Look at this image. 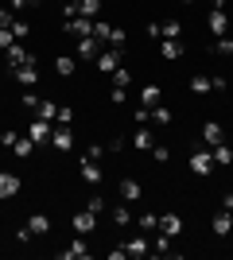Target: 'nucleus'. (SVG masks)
Segmentation results:
<instances>
[{"mask_svg":"<svg viewBox=\"0 0 233 260\" xmlns=\"http://www.w3.org/2000/svg\"><path fill=\"white\" fill-rule=\"evenodd\" d=\"M101 47L105 43H101L97 35H82V39H74V58L78 62H93V58L101 54Z\"/></svg>","mask_w":233,"mask_h":260,"instance_id":"nucleus-1","label":"nucleus"},{"mask_svg":"<svg viewBox=\"0 0 233 260\" xmlns=\"http://www.w3.org/2000/svg\"><path fill=\"white\" fill-rule=\"evenodd\" d=\"M93 35H97L105 47H124V31L113 27V23H105V20H93Z\"/></svg>","mask_w":233,"mask_h":260,"instance_id":"nucleus-2","label":"nucleus"},{"mask_svg":"<svg viewBox=\"0 0 233 260\" xmlns=\"http://www.w3.org/2000/svg\"><path fill=\"white\" fill-rule=\"evenodd\" d=\"M62 31L82 39V35H93V20L89 16H62Z\"/></svg>","mask_w":233,"mask_h":260,"instance_id":"nucleus-3","label":"nucleus"},{"mask_svg":"<svg viewBox=\"0 0 233 260\" xmlns=\"http://www.w3.org/2000/svg\"><path fill=\"white\" fill-rule=\"evenodd\" d=\"M93 62H97L101 74H113V70L124 62V54H121V47H101V54L93 58Z\"/></svg>","mask_w":233,"mask_h":260,"instance_id":"nucleus-4","label":"nucleus"},{"mask_svg":"<svg viewBox=\"0 0 233 260\" xmlns=\"http://www.w3.org/2000/svg\"><path fill=\"white\" fill-rule=\"evenodd\" d=\"M4 58H8V70H16V66H35V54H31V51H23L20 39H16V43L4 51Z\"/></svg>","mask_w":233,"mask_h":260,"instance_id":"nucleus-5","label":"nucleus"},{"mask_svg":"<svg viewBox=\"0 0 233 260\" xmlns=\"http://www.w3.org/2000/svg\"><path fill=\"white\" fill-rule=\"evenodd\" d=\"M218 163H214V155H210V148H194L190 152V171L194 175H210Z\"/></svg>","mask_w":233,"mask_h":260,"instance_id":"nucleus-6","label":"nucleus"},{"mask_svg":"<svg viewBox=\"0 0 233 260\" xmlns=\"http://www.w3.org/2000/svg\"><path fill=\"white\" fill-rule=\"evenodd\" d=\"M78 175H82V183H89V186H97L101 179H105L101 163L97 159H86V155H82V163H78Z\"/></svg>","mask_w":233,"mask_h":260,"instance_id":"nucleus-7","label":"nucleus"},{"mask_svg":"<svg viewBox=\"0 0 233 260\" xmlns=\"http://www.w3.org/2000/svg\"><path fill=\"white\" fill-rule=\"evenodd\" d=\"M210 229H214V237H229L233 233V210H218V214L210 217Z\"/></svg>","mask_w":233,"mask_h":260,"instance_id":"nucleus-8","label":"nucleus"},{"mask_svg":"<svg viewBox=\"0 0 233 260\" xmlns=\"http://www.w3.org/2000/svg\"><path fill=\"white\" fill-rule=\"evenodd\" d=\"M20 175H12V171H0V202H8V198L20 194Z\"/></svg>","mask_w":233,"mask_h":260,"instance_id":"nucleus-9","label":"nucleus"},{"mask_svg":"<svg viewBox=\"0 0 233 260\" xmlns=\"http://www.w3.org/2000/svg\"><path fill=\"white\" fill-rule=\"evenodd\" d=\"M51 148H55V152H70V148H74V132H70V124H58V128L51 132Z\"/></svg>","mask_w":233,"mask_h":260,"instance_id":"nucleus-10","label":"nucleus"},{"mask_svg":"<svg viewBox=\"0 0 233 260\" xmlns=\"http://www.w3.org/2000/svg\"><path fill=\"white\" fill-rule=\"evenodd\" d=\"M51 132L55 128H51V120H43V117H35L31 124H27V136H31L35 144H51Z\"/></svg>","mask_w":233,"mask_h":260,"instance_id":"nucleus-11","label":"nucleus"},{"mask_svg":"<svg viewBox=\"0 0 233 260\" xmlns=\"http://www.w3.org/2000/svg\"><path fill=\"white\" fill-rule=\"evenodd\" d=\"M12 78H16L23 89H35V86H39V70H35V66H16Z\"/></svg>","mask_w":233,"mask_h":260,"instance_id":"nucleus-12","label":"nucleus"},{"mask_svg":"<svg viewBox=\"0 0 233 260\" xmlns=\"http://www.w3.org/2000/svg\"><path fill=\"white\" fill-rule=\"evenodd\" d=\"M70 225H74V233H82V237H86V233H93V225H97V214H93V210H82V214H74V221H70Z\"/></svg>","mask_w":233,"mask_h":260,"instance_id":"nucleus-13","label":"nucleus"},{"mask_svg":"<svg viewBox=\"0 0 233 260\" xmlns=\"http://www.w3.org/2000/svg\"><path fill=\"white\" fill-rule=\"evenodd\" d=\"M159 233H167V237L175 241L179 233H183V217L179 214H159Z\"/></svg>","mask_w":233,"mask_h":260,"instance_id":"nucleus-14","label":"nucleus"},{"mask_svg":"<svg viewBox=\"0 0 233 260\" xmlns=\"http://www.w3.org/2000/svg\"><path fill=\"white\" fill-rule=\"evenodd\" d=\"M124 252H128V256H148V252H152V245H148V233H136V237H128V241H124Z\"/></svg>","mask_w":233,"mask_h":260,"instance_id":"nucleus-15","label":"nucleus"},{"mask_svg":"<svg viewBox=\"0 0 233 260\" xmlns=\"http://www.w3.org/2000/svg\"><path fill=\"white\" fill-rule=\"evenodd\" d=\"M128 144H132L136 152H152V148H155V136L148 132V124H140V128L132 132V140H128Z\"/></svg>","mask_w":233,"mask_h":260,"instance_id":"nucleus-16","label":"nucleus"},{"mask_svg":"<svg viewBox=\"0 0 233 260\" xmlns=\"http://www.w3.org/2000/svg\"><path fill=\"white\" fill-rule=\"evenodd\" d=\"M206 27H210V35H225V31H229V16H225V12H218V8H210Z\"/></svg>","mask_w":233,"mask_h":260,"instance_id":"nucleus-17","label":"nucleus"},{"mask_svg":"<svg viewBox=\"0 0 233 260\" xmlns=\"http://www.w3.org/2000/svg\"><path fill=\"white\" fill-rule=\"evenodd\" d=\"M202 140L210 144V148L214 144H225V128L218 124V120H206V124H202Z\"/></svg>","mask_w":233,"mask_h":260,"instance_id":"nucleus-18","label":"nucleus"},{"mask_svg":"<svg viewBox=\"0 0 233 260\" xmlns=\"http://www.w3.org/2000/svg\"><path fill=\"white\" fill-rule=\"evenodd\" d=\"M159 101H163V89L155 86V82H148V86L140 89V105H144V109H155Z\"/></svg>","mask_w":233,"mask_h":260,"instance_id":"nucleus-19","label":"nucleus"},{"mask_svg":"<svg viewBox=\"0 0 233 260\" xmlns=\"http://www.w3.org/2000/svg\"><path fill=\"white\" fill-rule=\"evenodd\" d=\"M159 54H163L167 62L183 58V39H159Z\"/></svg>","mask_w":233,"mask_h":260,"instance_id":"nucleus-20","label":"nucleus"},{"mask_svg":"<svg viewBox=\"0 0 233 260\" xmlns=\"http://www.w3.org/2000/svg\"><path fill=\"white\" fill-rule=\"evenodd\" d=\"M117 194H121L124 202H136L144 190H140V183H136V179H121V183H117Z\"/></svg>","mask_w":233,"mask_h":260,"instance_id":"nucleus-21","label":"nucleus"},{"mask_svg":"<svg viewBox=\"0 0 233 260\" xmlns=\"http://www.w3.org/2000/svg\"><path fill=\"white\" fill-rule=\"evenodd\" d=\"M152 256H175L171 237H167V233H159V229H155V241H152Z\"/></svg>","mask_w":233,"mask_h":260,"instance_id":"nucleus-22","label":"nucleus"},{"mask_svg":"<svg viewBox=\"0 0 233 260\" xmlns=\"http://www.w3.org/2000/svg\"><path fill=\"white\" fill-rule=\"evenodd\" d=\"M89 249H86V241H82V233H78V241H70V249H62V260H86Z\"/></svg>","mask_w":233,"mask_h":260,"instance_id":"nucleus-23","label":"nucleus"},{"mask_svg":"<svg viewBox=\"0 0 233 260\" xmlns=\"http://www.w3.org/2000/svg\"><path fill=\"white\" fill-rule=\"evenodd\" d=\"M210 155H214V163H218V167H229V163H233V148H229V140H225V144H214Z\"/></svg>","mask_w":233,"mask_h":260,"instance_id":"nucleus-24","label":"nucleus"},{"mask_svg":"<svg viewBox=\"0 0 233 260\" xmlns=\"http://www.w3.org/2000/svg\"><path fill=\"white\" fill-rule=\"evenodd\" d=\"M8 152H12V155H20V159H27V155L35 152V140H31V136H16V144H12Z\"/></svg>","mask_w":233,"mask_h":260,"instance_id":"nucleus-25","label":"nucleus"},{"mask_svg":"<svg viewBox=\"0 0 233 260\" xmlns=\"http://www.w3.org/2000/svg\"><path fill=\"white\" fill-rule=\"evenodd\" d=\"M55 70H58V78H70L78 70V58H74V54H58V58H55Z\"/></svg>","mask_w":233,"mask_h":260,"instance_id":"nucleus-26","label":"nucleus"},{"mask_svg":"<svg viewBox=\"0 0 233 260\" xmlns=\"http://www.w3.org/2000/svg\"><path fill=\"white\" fill-rule=\"evenodd\" d=\"M27 229H31V237H43L47 229H51V217L47 214H31L27 217Z\"/></svg>","mask_w":233,"mask_h":260,"instance_id":"nucleus-27","label":"nucleus"},{"mask_svg":"<svg viewBox=\"0 0 233 260\" xmlns=\"http://www.w3.org/2000/svg\"><path fill=\"white\" fill-rule=\"evenodd\" d=\"M109 214H113V225H117V229H124V225H132V221H136V217H132V210H128V206H113Z\"/></svg>","mask_w":233,"mask_h":260,"instance_id":"nucleus-28","label":"nucleus"},{"mask_svg":"<svg viewBox=\"0 0 233 260\" xmlns=\"http://www.w3.org/2000/svg\"><path fill=\"white\" fill-rule=\"evenodd\" d=\"M136 229H140V233H155V229H159V214H152V210L140 214L136 217Z\"/></svg>","mask_w":233,"mask_h":260,"instance_id":"nucleus-29","label":"nucleus"},{"mask_svg":"<svg viewBox=\"0 0 233 260\" xmlns=\"http://www.w3.org/2000/svg\"><path fill=\"white\" fill-rule=\"evenodd\" d=\"M35 117L55 120V117H58V105H55V101H47V98H39V105H35Z\"/></svg>","mask_w":233,"mask_h":260,"instance_id":"nucleus-30","label":"nucleus"},{"mask_svg":"<svg viewBox=\"0 0 233 260\" xmlns=\"http://www.w3.org/2000/svg\"><path fill=\"white\" fill-rule=\"evenodd\" d=\"M214 54L233 58V39H229V35H214Z\"/></svg>","mask_w":233,"mask_h":260,"instance_id":"nucleus-31","label":"nucleus"},{"mask_svg":"<svg viewBox=\"0 0 233 260\" xmlns=\"http://www.w3.org/2000/svg\"><path fill=\"white\" fill-rule=\"evenodd\" d=\"M113 86L128 89V86H132V70H128V66H117V70H113Z\"/></svg>","mask_w":233,"mask_h":260,"instance_id":"nucleus-32","label":"nucleus"},{"mask_svg":"<svg viewBox=\"0 0 233 260\" xmlns=\"http://www.w3.org/2000/svg\"><path fill=\"white\" fill-rule=\"evenodd\" d=\"M78 12L89 16V20H97V16H101V0H78Z\"/></svg>","mask_w":233,"mask_h":260,"instance_id":"nucleus-33","label":"nucleus"},{"mask_svg":"<svg viewBox=\"0 0 233 260\" xmlns=\"http://www.w3.org/2000/svg\"><path fill=\"white\" fill-rule=\"evenodd\" d=\"M190 93H210V74H194L190 78Z\"/></svg>","mask_w":233,"mask_h":260,"instance_id":"nucleus-34","label":"nucleus"},{"mask_svg":"<svg viewBox=\"0 0 233 260\" xmlns=\"http://www.w3.org/2000/svg\"><path fill=\"white\" fill-rule=\"evenodd\" d=\"M159 39H183V27H179L175 20H171V23H159Z\"/></svg>","mask_w":233,"mask_h":260,"instance_id":"nucleus-35","label":"nucleus"},{"mask_svg":"<svg viewBox=\"0 0 233 260\" xmlns=\"http://www.w3.org/2000/svg\"><path fill=\"white\" fill-rule=\"evenodd\" d=\"M152 120H155V124H171V109H167L163 101H159V105L152 109Z\"/></svg>","mask_w":233,"mask_h":260,"instance_id":"nucleus-36","label":"nucleus"},{"mask_svg":"<svg viewBox=\"0 0 233 260\" xmlns=\"http://www.w3.org/2000/svg\"><path fill=\"white\" fill-rule=\"evenodd\" d=\"M27 31H31V23H27V20H12V35H16L20 43L27 39Z\"/></svg>","mask_w":233,"mask_h":260,"instance_id":"nucleus-37","label":"nucleus"},{"mask_svg":"<svg viewBox=\"0 0 233 260\" xmlns=\"http://www.w3.org/2000/svg\"><path fill=\"white\" fill-rule=\"evenodd\" d=\"M105 152H109V148H105V144H89V148H86V159H105Z\"/></svg>","mask_w":233,"mask_h":260,"instance_id":"nucleus-38","label":"nucleus"},{"mask_svg":"<svg viewBox=\"0 0 233 260\" xmlns=\"http://www.w3.org/2000/svg\"><path fill=\"white\" fill-rule=\"evenodd\" d=\"M109 101H113V105H117V109H121L124 101H128V89H121V86H113V89H109Z\"/></svg>","mask_w":233,"mask_h":260,"instance_id":"nucleus-39","label":"nucleus"},{"mask_svg":"<svg viewBox=\"0 0 233 260\" xmlns=\"http://www.w3.org/2000/svg\"><path fill=\"white\" fill-rule=\"evenodd\" d=\"M148 120H152V109L136 105V109H132V124H148Z\"/></svg>","mask_w":233,"mask_h":260,"instance_id":"nucleus-40","label":"nucleus"},{"mask_svg":"<svg viewBox=\"0 0 233 260\" xmlns=\"http://www.w3.org/2000/svg\"><path fill=\"white\" fill-rule=\"evenodd\" d=\"M152 159L155 163H167V159H171V148H167V144H155V148H152Z\"/></svg>","mask_w":233,"mask_h":260,"instance_id":"nucleus-41","label":"nucleus"},{"mask_svg":"<svg viewBox=\"0 0 233 260\" xmlns=\"http://www.w3.org/2000/svg\"><path fill=\"white\" fill-rule=\"evenodd\" d=\"M58 124H74V109H70V105H58Z\"/></svg>","mask_w":233,"mask_h":260,"instance_id":"nucleus-42","label":"nucleus"},{"mask_svg":"<svg viewBox=\"0 0 233 260\" xmlns=\"http://www.w3.org/2000/svg\"><path fill=\"white\" fill-rule=\"evenodd\" d=\"M86 210H93V214H105V198H101V194H89Z\"/></svg>","mask_w":233,"mask_h":260,"instance_id":"nucleus-43","label":"nucleus"},{"mask_svg":"<svg viewBox=\"0 0 233 260\" xmlns=\"http://www.w3.org/2000/svg\"><path fill=\"white\" fill-rule=\"evenodd\" d=\"M16 136H20V132L4 128V132H0V148H12V144H16Z\"/></svg>","mask_w":233,"mask_h":260,"instance_id":"nucleus-44","label":"nucleus"},{"mask_svg":"<svg viewBox=\"0 0 233 260\" xmlns=\"http://www.w3.org/2000/svg\"><path fill=\"white\" fill-rule=\"evenodd\" d=\"M12 43H16V35H12V27H4V31H0V51H8Z\"/></svg>","mask_w":233,"mask_h":260,"instance_id":"nucleus-45","label":"nucleus"},{"mask_svg":"<svg viewBox=\"0 0 233 260\" xmlns=\"http://www.w3.org/2000/svg\"><path fill=\"white\" fill-rule=\"evenodd\" d=\"M16 241H20V245H27V241H31V229H27V221L16 229Z\"/></svg>","mask_w":233,"mask_h":260,"instance_id":"nucleus-46","label":"nucleus"},{"mask_svg":"<svg viewBox=\"0 0 233 260\" xmlns=\"http://www.w3.org/2000/svg\"><path fill=\"white\" fill-rule=\"evenodd\" d=\"M12 20H16V16H12V8H0V31H4V27H12Z\"/></svg>","mask_w":233,"mask_h":260,"instance_id":"nucleus-47","label":"nucleus"},{"mask_svg":"<svg viewBox=\"0 0 233 260\" xmlns=\"http://www.w3.org/2000/svg\"><path fill=\"white\" fill-rule=\"evenodd\" d=\"M35 105H39V93H31V89H27V93H23V109H31V113H35Z\"/></svg>","mask_w":233,"mask_h":260,"instance_id":"nucleus-48","label":"nucleus"},{"mask_svg":"<svg viewBox=\"0 0 233 260\" xmlns=\"http://www.w3.org/2000/svg\"><path fill=\"white\" fill-rule=\"evenodd\" d=\"M210 89H229V82L222 74H210Z\"/></svg>","mask_w":233,"mask_h":260,"instance_id":"nucleus-49","label":"nucleus"},{"mask_svg":"<svg viewBox=\"0 0 233 260\" xmlns=\"http://www.w3.org/2000/svg\"><path fill=\"white\" fill-rule=\"evenodd\" d=\"M128 252H124V245H117V249H109V260H124Z\"/></svg>","mask_w":233,"mask_h":260,"instance_id":"nucleus-50","label":"nucleus"},{"mask_svg":"<svg viewBox=\"0 0 233 260\" xmlns=\"http://www.w3.org/2000/svg\"><path fill=\"white\" fill-rule=\"evenodd\" d=\"M27 4H31V0H8V8H12V12H23Z\"/></svg>","mask_w":233,"mask_h":260,"instance_id":"nucleus-51","label":"nucleus"},{"mask_svg":"<svg viewBox=\"0 0 233 260\" xmlns=\"http://www.w3.org/2000/svg\"><path fill=\"white\" fill-rule=\"evenodd\" d=\"M222 206H225V210H233V190H225V198H222Z\"/></svg>","mask_w":233,"mask_h":260,"instance_id":"nucleus-52","label":"nucleus"},{"mask_svg":"<svg viewBox=\"0 0 233 260\" xmlns=\"http://www.w3.org/2000/svg\"><path fill=\"white\" fill-rule=\"evenodd\" d=\"M210 4H214L218 12H225V4H229V0H210Z\"/></svg>","mask_w":233,"mask_h":260,"instance_id":"nucleus-53","label":"nucleus"},{"mask_svg":"<svg viewBox=\"0 0 233 260\" xmlns=\"http://www.w3.org/2000/svg\"><path fill=\"white\" fill-rule=\"evenodd\" d=\"M229 93H233V82H229Z\"/></svg>","mask_w":233,"mask_h":260,"instance_id":"nucleus-54","label":"nucleus"},{"mask_svg":"<svg viewBox=\"0 0 233 260\" xmlns=\"http://www.w3.org/2000/svg\"><path fill=\"white\" fill-rule=\"evenodd\" d=\"M183 4H190V0H183Z\"/></svg>","mask_w":233,"mask_h":260,"instance_id":"nucleus-55","label":"nucleus"}]
</instances>
